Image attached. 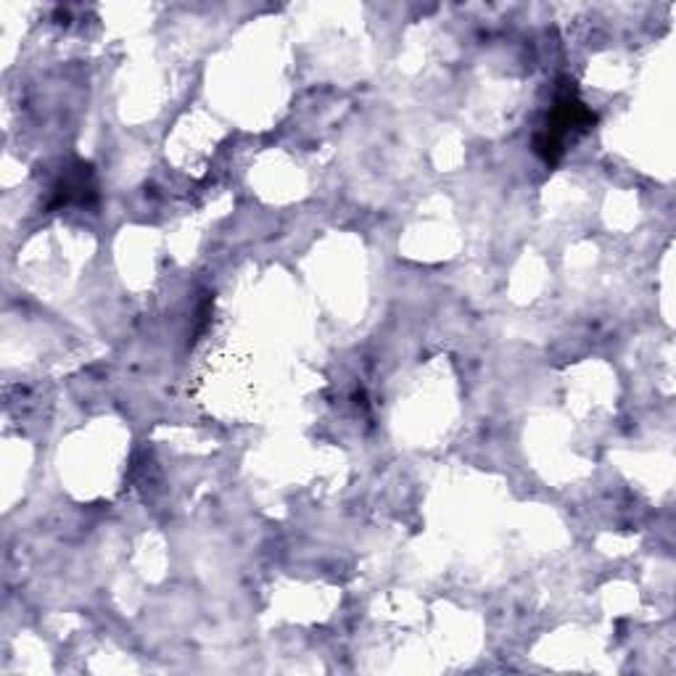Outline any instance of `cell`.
<instances>
[{
    "mask_svg": "<svg viewBox=\"0 0 676 676\" xmlns=\"http://www.w3.org/2000/svg\"><path fill=\"white\" fill-rule=\"evenodd\" d=\"M93 193H96V188H93V169H90L88 164H77L74 169L64 172V177L56 183L51 206L72 204V201L85 204L88 196H93Z\"/></svg>",
    "mask_w": 676,
    "mask_h": 676,
    "instance_id": "1",
    "label": "cell"
}]
</instances>
